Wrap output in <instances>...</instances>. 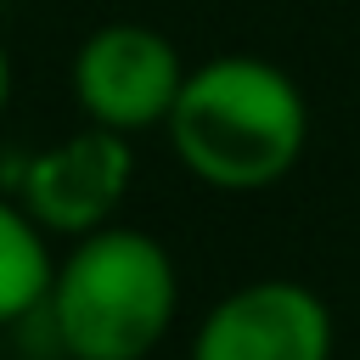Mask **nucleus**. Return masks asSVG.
I'll use <instances>...</instances> for the list:
<instances>
[{"label": "nucleus", "instance_id": "obj_1", "mask_svg": "<svg viewBox=\"0 0 360 360\" xmlns=\"http://www.w3.org/2000/svg\"><path fill=\"white\" fill-rule=\"evenodd\" d=\"M163 135L191 180L214 191H264L298 169L309 101L281 62L225 51L186 73Z\"/></svg>", "mask_w": 360, "mask_h": 360}, {"label": "nucleus", "instance_id": "obj_2", "mask_svg": "<svg viewBox=\"0 0 360 360\" xmlns=\"http://www.w3.org/2000/svg\"><path fill=\"white\" fill-rule=\"evenodd\" d=\"M180 309V270L141 225H101L56 259L45 321L68 360H146Z\"/></svg>", "mask_w": 360, "mask_h": 360}, {"label": "nucleus", "instance_id": "obj_3", "mask_svg": "<svg viewBox=\"0 0 360 360\" xmlns=\"http://www.w3.org/2000/svg\"><path fill=\"white\" fill-rule=\"evenodd\" d=\"M186 73L191 68L180 62L169 34L146 22H101L73 51V101L84 124L141 135L169 124Z\"/></svg>", "mask_w": 360, "mask_h": 360}, {"label": "nucleus", "instance_id": "obj_4", "mask_svg": "<svg viewBox=\"0 0 360 360\" xmlns=\"http://www.w3.org/2000/svg\"><path fill=\"white\" fill-rule=\"evenodd\" d=\"M129 180H135V146L129 135L118 129H101V124H84L39 152L22 158L17 169V186L11 197L51 231V236H90L101 225L118 219L124 197H129Z\"/></svg>", "mask_w": 360, "mask_h": 360}, {"label": "nucleus", "instance_id": "obj_5", "mask_svg": "<svg viewBox=\"0 0 360 360\" xmlns=\"http://www.w3.org/2000/svg\"><path fill=\"white\" fill-rule=\"evenodd\" d=\"M338 326L315 287L264 276L231 287L197 326L191 360H332Z\"/></svg>", "mask_w": 360, "mask_h": 360}, {"label": "nucleus", "instance_id": "obj_6", "mask_svg": "<svg viewBox=\"0 0 360 360\" xmlns=\"http://www.w3.org/2000/svg\"><path fill=\"white\" fill-rule=\"evenodd\" d=\"M51 281H56L51 231L11 191H0V326H17L28 315H45Z\"/></svg>", "mask_w": 360, "mask_h": 360}, {"label": "nucleus", "instance_id": "obj_7", "mask_svg": "<svg viewBox=\"0 0 360 360\" xmlns=\"http://www.w3.org/2000/svg\"><path fill=\"white\" fill-rule=\"evenodd\" d=\"M6 101H11V51L0 39V112H6Z\"/></svg>", "mask_w": 360, "mask_h": 360}, {"label": "nucleus", "instance_id": "obj_8", "mask_svg": "<svg viewBox=\"0 0 360 360\" xmlns=\"http://www.w3.org/2000/svg\"><path fill=\"white\" fill-rule=\"evenodd\" d=\"M0 6H6V0H0Z\"/></svg>", "mask_w": 360, "mask_h": 360}]
</instances>
